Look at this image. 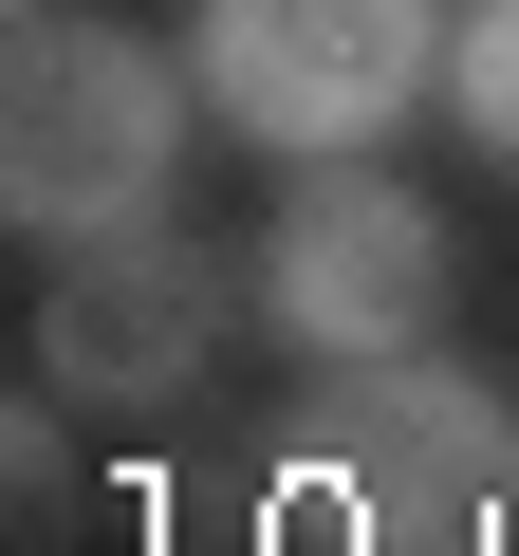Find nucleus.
<instances>
[{
    "mask_svg": "<svg viewBox=\"0 0 519 556\" xmlns=\"http://www.w3.org/2000/svg\"><path fill=\"white\" fill-rule=\"evenodd\" d=\"M204 56H167L112 0H38L20 20V75H0V223L38 260L56 241H112V223H167L186 149H204Z\"/></svg>",
    "mask_w": 519,
    "mask_h": 556,
    "instance_id": "1",
    "label": "nucleus"
},
{
    "mask_svg": "<svg viewBox=\"0 0 519 556\" xmlns=\"http://www.w3.org/2000/svg\"><path fill=\"white\" fill-rule=\"evenodd\" d=\"M279 482H334V501L371 519V556H445V538H482V519L519 501V408H501L445 334L334 353V371H298V408H279Z\"/></svg>",
    "mask_w": 519,
    "mask_h": 556,
    "instance_id": "2",
    "label": "nucleus"
},
{
    "mask_svg": "<svg viewBox=\"0 0 519 556\" xmlns=\"http://www.w3.org/2000/svg\"><path fill=\"white\" fill-rule=\"evenodd\" d=\"M186 56H204V112L260 167H334V149H390L445 93V0H204Z\"/></svg>",
    "mask_w": 519,
    "mask_h": 556,
    "instance_id": "3",
    "label": "nucleus"
},
{
    "mask_svg": "<svg viewBox=\"0 0 519 556\" xmlns=\"http://www.w3.org/2000/svg\"><path fill=\"white\" fill-rule=\"evenodd\" d=\"M241 278H260V334H279L298 371H334V353H408V334H445L464 241H445V204H427L408 167L334 149V167H298L279 204H260Z\"/></svg>",
    "mask_w": 519,
    "mask_h": 556,
    "instance_id": "4",
    "label": "nucleus"
},
{
    "mask_svg": "<svg viewBox=\"0 0 519 556\" xmlns=\"http://www.w3.org/2000/svg\"><path fill=\"white\" fill-rule=\"evenodd\" d=\"M241 334H260V278L223 241H186V204L167 223H112V241H56V278H38V390L56 408H112V427L186 408Z\"/></svg>",
    "mask_w": 519,
    "mask_h": 556,
    "instance_id": "5",
    "label": "nucleus"
},
{
    "mask_svg": "<svg viewBox=\"0 0 519 556\" xmlns=\"http://www.w3.org/2000/svg\"><path fill=\"white\" fill-rule=\"evenodd\" d=\"M445 112H464V149L519 186V0H464V20H445Z\"/></svg>",
    "mask_w": 519,
    "mask_h": 556,
    "instance_id": "6",
    "label": "nucleus"
},
{
    "mask_svg": "<svg viewBox=\"0 0 519 556\" xmlns=\"http://www.w3.org/2000/svg\"><path fill=\"white\" fill-rule=\"evenodd\" d=\"M0 501H20V556H56L75 519H93V464H75V427H56V390L0 427Z\"/></svg>",
    "mask_w": 519,
    "mask_h": 556,
    "instance_id": "7",
    "label": "nucleus"
},
{
    "mask_svg": "<svg viewBox=\"0 0 519 556\" xmlns=\"http://www.w3.org/2000/svg\"><path fill=\"white\" fill-rule=\"evenodd\" d=\"M445 556H519V501H501V519H482V538H445Z\"/></svg>",
    "mask_w": 519,
    "mask_h": 556,
    "instance_id": "8",
    "label": "nucleus"
},
{
    "mask_svg": "<svg viewBox=\"0 0 519 556\" xmlns=\"http://www.w3.org/2000/svg\"><path fill=\"white\" fill-rule=\"evenodd\" d=\"M20 20H38V0H20Z\"/></svg>",
    "mask_w": 519,
    "mask_h": 556,
    "instance_id": "9",
    "label": "nucleus"
}]
</instances>
